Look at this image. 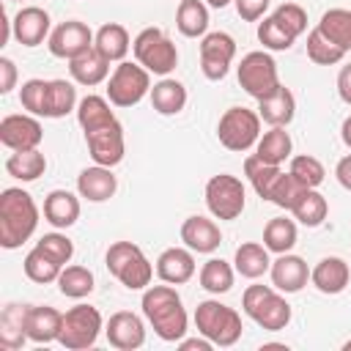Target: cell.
Segmentation results:
<instances>
[{
	"label": "cell",
	"mask_w": 351,
	"mask_h": 351,
	"mask_svg": "<svg viewBox=\"0 0 351 351\" xmlns=\"http://www.w3.org/2000/svg\"><path fill=\"white\" fill-rule=\"evenodd\" d=\"M206 3H208L211 8H225V5H228V3H233V0H206Z\"/></svg>",
	"instance_id": "57"
},
{
	"label": "cell",
	"mask_w": 351,
	"mask_h": 351,
	"mask_svg": "<svg viewBox=\"0 0 351 351\" xmlns=\"http://www.w3.org/2000/svg\"><path fill=\"white\" fill-rule=\"evenodd\" d=\"M156 274L162 282L170 285H184L195 277V255L186 247H167L159 258H156Z\"/></svg>",
	"instance_id": "20"
},
{
	"label": "cell",
	"mask_w": 351,
	"mask_h": 351,
	"mask_svg": "<svg viewBox=\"0 0 351 351\" xmlns=\"http://www.w3.org/2000/svg\"><path fill=\"white\" fill-rule=\"evenodd\" d=\"M178 348L181 351H211L214 348V343L208 340V337H189V340H178Z\"/></svg>",
	"instance_id": "54"
},
{
	"label": "cell",
	"mask_w": 351,
	"mask_h": 351,
	"mask_svg": "<svg viewBox=\"0 0 351 351\" xmlns=\"http://www.w3.org/2000/svg\"><path fill=\"white\" fill-rule=\"evenodd\" d=\"M337 93L346 104H351V63H346L337 74Z\"/></svg>",
	"instance_id": "52"
},
{
	"label": "cell",
	"mask_w": 351,
	"mask_h": 351,
	"mask_svg": "<svg viewBox=\"0 0 351 351\" xmlns=\"http://www.w3.org/2000/svg\"><path fill=\"white\" fill-rule=\"evenodd\" d=\"M104 335L110 340L112 348L118 351H134L145 343V326L143 318L129 313V310H118L110 315V321L104 324Z\"/></svg>",
	"instance_id": "16"
},
{
	"label": "cell",
	"mask_w": 351,
	"mask_h": 351,
	"mask_svg": "<svg viewBox=\"0 0 351 351\" xmlns=\"http://www.w3.org/2000/svg\"><path fill=\"white\" fill-rule=\"evenodd\" d=\"M181 241L192 250V252H214L219 244H222V230L214 219L208 217H186L184 225H181Z\"/></svg>",
	"instance_id": "19"
},
{
	"label": "cell",
	"mask_w": 351,
	"mask_h": 351,
	"mask_svg": "<svg viewBox=\"0 0 351 351\" xmlns=\"http://www.w3.org/2000/svg\"><path fill=\"white\" fill-rule=\"evenodd\" d=\"M269 274H271V285H274L277 291H282V293H296V291H302V288L307 285V280H310L307 263H304L299 255H291V252L277 255V261H271Z\"/></svg>",
	"instance_id": "18"
},
{
	"label": "cell",
	"mask_w": 351,
	"mask_h": 351,
	"mask_svg": "<svg viewBox=\"0 0 351 351\" xmlns=\"http://www.w3.org/2000/svg\"><path fill=\"white\" fill-rule=\"evenodd\" d=\"M132 52L137 58V63L151 71V74H159V77H167L176 66H178V49L176 44L167 38L165 30L159 27H145L134 36L132 41Z\"/></svg>",
	"instance_id": "6"
},
{
	"label": "cell",
	"mask_w": 351,
	"mask_h": 351,
	"mask_svg": "<svg viewBox=\"0 0 351 351\" xmlns=\"http://www.w3.org/2000/svg\"><path fill=\"white\" fill-rule=\"evenodd\" d=\"M77 107V90L66 80H49L47 90V110L44 118H63Z\"/></svg>",
	"instance_id": "40"
},
{
	"label": "cell",
	"mask_w": 351,
	"mask_h": 351,
	"mask_svg": "<svg viewBox=\"0 0 351 351\" xmlns=\"http://www.w3.org/2000/svg\"><path fill=\"white\" fill-rule=\"evenodd\" d=\"M151 93V71L140 63L121 60L107 80V99L115 107H134Z\"/></svg>",
	"instance_id": "7"
},
{
	"label": "cell",
	"mask_w": 351,
	"mask_h": 351,
	"mask_svg": "<svg viewBox=\"0 0 351 351\" xmlns=\"http://www.w3.org/2000/svg\"><path fill=\"white\" fill-rule=\"evenodd\" d=\"M236 3V11L244 22H258L263 19L266 8H269V0H233Z\"/></svg>",
	"instance_id": "50"
},
{
	"label": "cell",
	"mask_w": 351,
	"mask_h": 351,
	"mask_svg": "<svg viewBox=\"0 0 351 351\" xmlns=\"http://www.w3.org/2000/svg\"><path fill=\"white\" fill-rule=\"evenodd\" d=\"M16 85V66L11 58H0V93H8Z\"/></svg>",
	"instance_id": "51"
},
{
	"label": "cell",
	"mask_w": 351,
	"mask_h": 351,
	"mask_svg": "<svg viewBox=\"0 0 351 351\" xmlns=\"http://www.w3.org/2000/svg\"><path fill=\"white\" fill-rule=\"evenodd\" d=\"M58 288L69 299H82L93 291V271L85 266H63L58 277Z\"/></svg>",
	"instance_id": "42"
},
{
	"label": "cell",
	"mask_w": 351,
	"mask_h": 351,
	"mask_svg": "<svg viewBox=\"0 0 351 351\" xmlns=\"http://www.w3.org/2000/svg\"><path fill=\"white\" fill-rule=\"evenodd\" d=\"M47 170V156L38 151V148H30V151H14L8 159H5V173L19 178V181H36L41 178Z\"/></svg>",
	"instance_id": "35"
},
{
	"label": "cell",
	"mask_w": 351,
	"mask_h": 351,
	"mask_svg": "<svg viewBox=\"0 0 351 351\" xmlns=\"http://www.w3.org/2000/svg\"><path fill=\"white\" fill-rule=\"evenodd\" d=\"M143 315L154 326V332L165 343H178L186 335V310L181 304L178 291L165 282V285H148L143 293Z\"/></svg>",
	"instance_id": "1"
},
{
	"label": "cell",
	"mask_w": 351,
	"mask_h": 351,
	"mask_svg": "<svg viewBox=\"0 0 351 351\" xmlns=\"http://www.w3.org/2000/svg\"><path fill=\"white\" fill-rule=\"evenodd\" d=\"M291 134L285 132V126H271L269 132H263V137H258L255 143V156H261L269 165H282L291 156Z\"/></svg>",
	"instance_id": "34"
},
{
	"label": "cell",
	"mask_w": 351,
	"mask_h": 351,
	"mask_svg": "<svg viewBox=\"0 0 351 351\" xmlns=\"http://www.w3.org/2000/svg\"><path fill=\"white\" fill-rule=\"evenodd\" d=\"M263 244L269 252H291L293 244H296V222L288 219V217H274L266 222L263 228Z\"/></svg>",
	"instance_id": "38"
},
{
	"label": "cell",
	"mask_w": 351,
	"mask_h": 351,
	"mask_svg": "<svg viewBox=\"0 0 351 351\" xmlns=\"http://www.w3.org/2000/svg\"><path fill=\"white\" fill-rule=\"evenodd\" d=\"M93 36H96V33H93L85 22H80V19H66V22H60V25L49 33L47 47H49V52H52L55 58L71 60V58H77V55H82V52H88V49L93 47Z\"/></svg>",
	"instance_id": "13"
},
{
	"label": "cell",
	"mask_w": 351,
	"mask_h": 351,
	"mask_svg": "<svg viewBox=\"0 0 351 351\" xmlns=\"http://www.w3.org/2000/svg\"><path fill=\"white\" fill-rule=\"evenodd\" d=\"M304 189H307V186H304V184H299L291 173H280V178H277V184H274V189H271L269 203H274V206H280V208L291 211V208H293V203L299 200V195H302Z\"/></svg>",
	"instance_id": "46"
},
{
	"label": "cell",
	"mask_w": 351,
	"mask_h": 351,
	"mask_svg": "<svg viewBox=\"0 0 351 351\" xmlns=\"http://www.w3.org/2000/svg\"><path fill=\"white\" fill-rule=\"evenodd\" d=\"M343 348H346V351H351V340H346V343H343Z\"/></svg>",
	"instance_id": "58"
},
{
	"label": "cell",
	"mask_w": 351,
	"mask_h": 351,
	"mask_svg": "<svg viewBox=\"0 0 351 351\" xmlns=\"http://www.w3.org/2000/svg\"><path fill=\"white\" fill-rule=\"evenodd\" d=\"M324 38L337 44L343 52H351V8H329L321 14L318 25Z\"/></svg>",
	"instance_id": "30"
},
{
	"label": "cell",
	"mask_w": 351,
	"mask_h": 351,
	"mask_svg": "<svg viewBox=\"0 0 351 351\" xmlns=\"http://www.w3.org/2000/svg\"><path fill=\"white\" fill-rule=\"evenodd\" d=\"M217 137L228 151L244 154L261 137V115L247 107H230L222 112V118L217 123Z\"/></svg>",
	"instance_id": "8"
},
{
	"label": "cell",
	"mask_w": 351,
	"mask_h": 351,
	"mask_svg": "<svg viewBox=\"0 0 351 351\" xmlns=\"http://www.w3.org/2000/svg\"><path fill=\"white\" fill-rule=\"evenodd\" d=\"M0 25H3V27H0V47H3V44L8 41V25H11L8 16H5V11H0Z\"/></svg>",
	"instance_id": "56"
},
{
	"label": "cell",
	"mask_w": 351,
	"mask_h": 351,
	"mask_svg": "<svg viewBox=\"0 0 351 351\" xmlns=\"http://www.w3.org/2000/svg\"><path fill=\"white\" fill-rule=\"evenodd\" d=\"M258 115L269 126H288L293 121V115H296V99H293V93L285 85H280L274 93H269L266 99L258 101Z\"/></svg>",
	"instance_id": "25"
},
{
	"label": "cell",
	"mask_w": 351,
	"mask_h": 351,
	"mask_svg": "<svg viewBox=\"0 0 351 351\" xmlns=\"http://www.w3.org/2000/svg\"><path fill=\"white\" fill-rule=\"evenodd\" d=\"M258 41H261L266 49L282 52V49H291L296 38H293L274 16H263V22H258Z\"/></svg>",
	"instance_id": "45"
},
{
	"label": "cell",
	"mask_w": 351,
	"mask_h": 351,
	"mask_svg": "<svg viewBox=\"0 0 351 351\" xmlns=\"http://www.w3.org/2000/svg\"><path fill=\"white\" fill-rule=\"evenodd\" d=\"M44 140V129L33 115H5L0 121V143L11 151L38 148Z\"/></svg>",
	"instance_id": "15"
},
{
	"label": "cell",
	"mask_w": 351,
	"mask_h": 351,
	"mask_svg": "<svg viewBox=\"0 0 351 351\" xmlns=\"http://www.w3.org/2000/svg\"><path fill=\"white\" fill-rule=\"evenodd\" d=\"M151 107L159 112V115H178L186 104V88L178 82V80H170V77H162L154 88H151Z\"/></svg>",
	"instance_id": "29"
},
{
	"label": "cell",
	"mask_w": 351,
	"mask_h": 351,
	"mask_svg": "<svg viewBox=\"0 0 351 351\" xmlns=\"http://www.w3.org/2000/svg\"><path fill=\"white\" fill-rule=\"evenodd\" d=\"M25 274H27V280H33V282H38V285H47V282H58V277H60V263L55 261V258H49L41 247H33L27 255H25Z\"/></svg>",
	"instance_id": "39"
},
{
	"label": "cell",
	"mask_w": 351,
	"mask_h": 351,
	"mask_svg": "<svg viewBox=\"0 0 351 351\" xmlns=\"http://www.w3.org/2000/svg\"><path fill=\"white\" fill-rule=\"evenodd\" d=\"M280 165H269V162H263L261 156H247L244 159V176L250 178V184H252V189H255V195L258 197H263V200H269L271 197V189H274V184H277V178H280Z\"/></svg>",
	"instance_id": "36"
},
{
	"label": "cell",
	"mask_w": 351,
	"mask_h": 351,
	"mask_svg": "<svg viewBox=\"0 0 351 351\" xmlns=\"http://www.w3.org/2000/svg\"><path fill=\"white\" fill-rule=\"evenodd\" d=\"M340 140L346 143V148H351V115L343 121V126H340Z\"/></svg>",
	"instance_id": "55"
},
{
	"label": "cell",
	"mask_w": 351,
	"mask_h": 351,
	"mask_svg": "<svg viewBox=\"0 0 351 351\" xmlns=\"http://www.w3.org/2000/svg\"><path fill=\"white\" fill-rule=\"evenodd\" d=\"M104 261H107L110 274L118 277L123 288L143 291V288L151 285L154 266H151V261L145 258V252L137 244H132V241H115V244H110Z\"/></svg>",
	"instance_id": "3"
},
{
	"label": "cell",
	"mask_w": 351,
	"mask_h": 351,
	"mask_svg": "<svg viewBox=\"0 0 351 351\" xmlns=\"http://www.w3.org/2000/svg\"><path fill=\"white\" fill-rule=\"evenodd\" d=\"M93 47H96L110 63H121V60L129 55L132 41H129V33H126L123 25H118V22H107V25H101V27L96 30V36H93Z\"/></svg>",
	"instance_id": "27"
},
{
	"label": "cell",
	"mask_w": 351,
	"mask_h": 351,
	"mask_svg": "<svg viewBox=\"0 0 351 351\" xmlns=\"http://www.w3.org/2000/svg\"><path fill=\"white\" fill-rule=\"evenodd\" d=\"M44 219L52 228H71L80 219V200L69 189H52L44 197Z\"/></svg>",
	"instance_id": "26"
},
{
	"label": "cell",
	"mask_w": 351,
	"mask_h": 351,
	"mask_svg": "<svg viewBox=\"0 0 351 351\" xmlns=\"http://www.w3.org/2000/svg\"><path fill=\"white\" fill-rule=\"evenodd\" d=\"M27 307L30 304H8L0 313V346L14 351L19 346H25L27 332H25V318H27Z\"/></svg>",
	"instance_id": "31"
},
{
	"label": "cell",
	"mask_w": 351,
	"mask_h": 351,
	"mask_svg": "<svg viewBox=\"0 0 351 351\" xmlns=\"http://www.w3.org/2000/svg\"><path fill=\"white\" fill-rule=\"evenodd\" d=\"M241 307L266 332H280L291 324V304L277 293L274 285H250L241 296Z\"/></svg>",
	"instance_id": "4"
},
{
	"label": "cell",
	"mask_w": 351,
	"mask_h": 351,
	"mask_svg": "<svg viewBox=\"0 0 351 351\" xmlns=\"http://www.w3.org/2000/svg\"><path fill=\"white\" fill-rule=\"evenodd\" d=\"M206 206L214 219H236L244 211V184L230 173L211 176L206 184Z\"/></svg>",
	"instance_id": "11"
},
{
	"label": "cell",
	"mask_w": 351,
	"mask_h": 351,
	"mask_svg": "<svg viewBox=\"0 0 351 351\" xmlns=\"http://www.w3.org/2000/svg\"><path fill=\"white\" fill-rule=\"evenodd\" d=\"M200 288L208 293H228L233 288V266L222 258H208L200 269Z\"/></svg>",
	"instance_id": "41"
},
{
	"label": "cell",
	"mask_w": 351,
	"mask_h": 351,
	"mask_svg": "<svg viewBox=\"0 0 351 351\" xmlns=\"http://www.w3.org/2000/svg\"><path fill=\"white\" fill-rule=\"evenodd\" d=\"M176 27L186 38L206 36L208 30V8L203 0H181L176 11Z\"/></svg>",
	"instance_id": "32"
},
{
	"label": "cell",
	"mask_w": 351,
	"mask_h": 351,
	"mask_svg": "<svg viewBox=\"0 0 351 351\" xmlns=\"http://www.w3.org/2000/svg\"><path fill=\"white\" fill-rule=\"evenodd\" d=\"M77 121H80L82 132H93V129H101V126H107V123H112L118 118L110 110V99L90 93V96L80 99V104H77Z\"/></svg>",
	"instance_id": "33"
},
{
	"label": "cell",
	"mask_w": 351,
	"mask_h": 351,
	"mask_svg": "<svg viewBox=\"0 0 351 351\" xmlns=\"http://www.w3.org/2000/svg\"><path fill=\"white\" fill-rule=\"evenodd\" d=\"M85 143H88V154L93 159V165H104V167H115L123 154H126V143H123V126L118 121L85 132Z\"/></svg>",
	"instance_id": "14"
},
{
	"label": "cell",
	"mask_w": 351,
	"mask_h": 351,
	"mask_svg": "<svg viewBox=\"0 0 351 351\" xmlns=\"http://www.w3.org/2000/svg\"><path fill=\"white\" fill-rule=\"evenodd\" d=\"M236 58V41L233 36L222 33V30H214V33H206L203 41H200V69H203V77L206 80H222L230 69Z\"/></svg>",
	"instance_id": "12"
},
{
	"label": "cell",
	"mask_w": 351,
	"mask_h": 351,
	"mask_svg": "<svg viewBox=\"0 0 351 351\" xmlns=\"http://www.w3.org/2000/svg\"><path fill=\"white\" fill-rule=\"evenodd\" d=\"M195 326L203 337L222 348L233 346L241 337V315L217 299H206L195 307Z\"/></svg>",
	"instance_id": "5"
},
{
	"label": "cell",
	"mask_w": 351,
	"mask_h": 351,
	"mask_svg": "<svg viewBox=\"0 0 351 351\" xmlns=\"http://www.w3.org/2000/svg\"><path fill=\"white\" fill-rule=\"evenodd\" d=\"M271 16H274L293 38H299V36L307 30V11H304L302 5H296V3H282V5H277Z\"/></svg>",
	"instance_id": "48"
},
{
	"label": "cell",
	"mask_w": 351,
	"mask_h": 351,
	"mask_svg": "<svg viewBox=\"0 0 351 351\" xmlns=\"http://www.w3.org/2000/svg\"><path fill=\"white\" fill-rule=\"evenodd\" d=\"M47 90H49V80H27L19 90V101L30 115H44L47 110Z\"/></svg>",
	"instance_id": "47"
},
{
	"label": "cell",
	"mask_w": 351,
	"mask_h": 351,
	"mask_svg": "<svg viewBox=\"0 0 351 351\" xmlns=\"http://www.w3.org/2000/svg\"><path fill=\"white\" fill-rule=\"evenodd\" d=\"M38 225V206L33 203V195L8 186L0 192V247L16 250L22 247Z\"/></svg>",
	"instance_id": "2"
},
{
	"label": "cell",
	"mask_w": 351,
	"mask_h": 351,
	"mask_svg": "<svg viewBox=\"0 0 351 351\" xmlns=\"http://www.w3.org/2000/svg\"><path fill=\"white\" fill-rule=\"evenodd\" d=\"M233 263H236V271L247 280H258L271 269L269 250L266 244H258V241H244L241 247H236Z\"/></svg>",
	"instance_id": "28"
},
{
	"label": "cell",
	"mask_w": 351,
	"mask_h": 351,
	"mask_svg": "<svg viewBox=\"0 0 351 351\" xmlns=\"http://www.w3.org/2000/svg\"><path fill=\"white\" fill-rule=\"evenodd\" d=\"M60 329H63V313H58L49 304L27 307V318H25L27 340H33V343H52V340L60 337Z\"/></svg>",
	"instance_id": "23"
},
{
	"label": "cell",
	"mask_w": 351,
	"mask_h": 351,
	"mask_svg": "<svg viewBox=\"0 0 351 351\" xmlns=\"http://www.w3.org/2000/svg\"><path fill=\"white\" fill-rule=\"evenodd\" d=\"M115 189H118V178L112 176V167L93 165L77 176V192H80V197H85L90 203L110 200L115 195Z\"/></svg>",
	"instance_id": "21"
},
{
	"label": "cell",
	"mask_w": 351,
	"mask_h": 351,
	"mask_svg": "<svg viewBox=\"0 0 351 351\" xmlns=\"http://www.w3.org/2000/svg\"><path fill=\"white\" fill-rule=\"evenodd\" d=\"M348 277H351V269H348V263H346L343 258H337V255L321 258V261L313 266V271H310V282H313L321 293H329V296L343 293L346 285H348Z\"/></svg>",
	"instance_id": "22"
},
{
	"label": "cell",
	"mask_w": 351,
	"mask_h": 351,
	"mask_svg": "<svg viewBox=\"0 0 351 351\" xmlns=\"http://www.w3.org/2000/svg\"><path fill=\"white\" fill-rule=\"evenodd\" d=\"M104 329L101 313L90 304H74L71 310L63 313V329L58 343L69 351H82L90 348L99 340V332Z\"/></svg>",
	"instance_id": "10"
},
{
	"label": "cell",
	"mask_w": 351,
	"mask_h": 351,
	"mask_svg": "<svg viewBox=\"0 0 351 351\" xmlns=\"http://www.w3.org/2000/svg\"><path fill=\"white\" fill-rule=\"evenodd\" d=\"M288 173H291L299 184H304L307 189L321 186V184H324V178H326L324 165H321L315 156H310V154H299V156H293V159H291Z\"/></svg>",
	"instance_id": "44"
},
{
	"label": "cell",
	"mask_w": 351,
	"mask_h": 351,
	"mask_svg": "<svg viewBox=\"0 0 351 351\" xmlns=\"http://www.w3.org/2000/svg\"><path fill=\"white\" fill-rule=\"evenodd\" d=\"M69 74H71L74 82L93 88V85H99V82L107 80V74H110V60H107L96 47H90L88 52H82V55H77V58L69 60Z\"/></svg>",
	"instance_id": "24"
},
{
	"label": "cell",
	"mask_w": 351,
	"mask_h": 351,
	"mask_svg": "<svg viewBox=\"0 0 351 351\" xmlns=\"http://www.w3.org/2000/svg\"><path fill=\"white\" fill-rule=\"evenodd\" d=\"M307 58L313 63H318V66H335V63H340L346 58V52L337 44H332L329 38H324L318 27H313L307 33Z\"/></svg>",
	"instance_id": "43"
},
{
	"label": "cell",
	"mask_w": 351,
	"mask_h": 351,
	"mask_svg": "<svg viewBox=\"0 0 351 351\" xmlns=\"http://www.w3.org/2000/svg\"><path fill=\"white\" fill-rule=\"evenodd\" d=\"M335 176H337L340 186L351 192V154H346V156L337 162V167H335Z\"/></svg>",
	"instance_id": "53"
},
{
	"label": "cell",
	"mask_w": 351,
	"mask_h": 351,
	"mask_svg": "<svg viewBox=\"0 0 351 351\" xmlns=\"http://www.w3.org/2000/svg\"><path fill=\"white\" fill-rule=\"evenodd\" d=\"M291 214H293V219H299L302 225L318 228V225L326 219V214H329V203H326V197H324L318 189H304V192L299 195V200L293 203Z\"/></svg>",
	"instance_id": "37"
},
{
	"label": "cell",
	"mask_w": 351,
	"mask_h": 351,
	"mask_svg": "<svg viewBox=\"0 0 351 351\" xmlns=\"http://www.w3.org/2000/svg\"><path fill=\"white\" fill-rule=\"evenodd\" d=\"M236 77H239V85L252 96V99H266L269 93H274L282 82H280V74H277V63L269 52H247L236 69Z\"/></svg>",
	"instance_id": "9"
},
{
	"label": "cell",
	"mask_w": 351,
	"mask_h": 351,
	"mask_svg": "<svg viewBox=\"0 0 351 351\" xmlns=\"http://www.w3.org/2000/svg\"><path fill=\"white\" fill-rule=\"evenodd\" d=\"M36 247H41L49 258H55L60 266H66L69 261H71V255H74V244H71V239H66L63 233H44L38 241H36Z\"/></svg>",
	"instance_id": "49"
},
{
	"label": "cell",
	"mask_w": 351,
	"mask_h": 351,
	"mask_svg": "<svg viewBox=\"0 0 351 351\" xmlns=\"http://www.w3.org/2000/svg\"><path fill=\"white\" fill-rule=\"evenodd\" d=\"M11 33L22 47H38L44 44V38H49V14L38 5H27L22 8L14 22H11Z\"/></svg>",
	"instance_id": "17"
}]
</instances>
